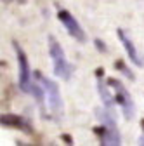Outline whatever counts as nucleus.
<instances>
[{
    "label": "nucleus",
    "mask_w": 144,
    "mask_h": 146,
    "mask_svg": "<svg viewBox=\"0 0 144 146\" xmlns=\"http://www.w3.org/2000/svg\"><path fill=\"white\" fill-rule=\"evenodd\" d=\"M4 2H16V4H21V5H23V4L28 2V0H4Z\"/></svg>",
    "instance_id": "nucleus-15"
},
{
    "label": "nucleus",
    "mask_w": 144,
    "mask_h": 146,
    "mask_svg": "<svg viewBox=\"0 0 144 146\" xmlns=\"http://www.w3.org/2000/svg\"><path fill=\"white\" fill-rule=\"evenodd\" d=\"M96 75H97V78H102V75H104V70H102V68H97V70H96Z\"/></svg>",
    "instance_id": "nucleus-14"
},
{
    "label": "nucleus",
    "mask_w": 144,
    "mask_h": 146,
    "mask_svg": "<svg viewBox=\"0 0 144 146\" xmlns=\"http://www.w3.org/2000/svg\"><path fill=\"white\" fill-rule=\"evenodd\" d=\"M108 84H104L102 82V78H99V82H97V90H99V94H101V99H102V103H104V106L106 108H115V103H116V99L108 92Z\"/></svg>",
    "instance_id": "nucleus-9"
},
{
    "label": "nucleus",
    "mask_w": 144,
    "mask_h": 146,
    "mask_svg": "<svg viewBox=\"0 0 144 146\" xmlns=\"http://www.w3.org/2000/svg\"><path fill=\"white\" fill-rule=\"evenodd\" d=\"M116 35H118V38H120V42L123 44V47H125V50H127V54H129V58H130V61L135 64V66H144V61L141 59V56H139V52H137V49L134 47V44H132V40L127 36V33H125L123 30H116Z\"/></svg>",
    "instance_id": "nucleus-8"
},
{
    "label": "nucleus",
    "mask_w": 144,
    "mask_h": 146,
    "mask_svg": "<svg viewBox=\"0 0 144 146\" xmlns=\"http://www.w3.org/2000/svg\"><path fill=\"white\" fill-rule=\"evenodd\" d=\"M94 45L99 49V52H106V50H108V49H106V45H104L99 38H94Z\"/></svg>",
    "instance_id": "nucleus-12"
},
{
    "label": "nucleus",
    "mask_w": 144,
    "mask_h": 146,
    "mask_svg": "<svg viewBox=\"0 0 144 146\" xmlns=\"http://www.w3.org/2000/svg\"><path fill=\"white\" fill-rule=\"evenodd\" d=\"M33 77L44 85L52 115H56L57 118H61V115H63V98H61V92H59V85L54 82V80L47 78L42 71H35V73H33Z\"/></svg>",
    "instance_id": "nucleus-2"
},
{
    "label": "nucleus",
    "mask_w": 144,
    "mask_h": 146,
    "mask_svg": "<svg viewBox=\"0 0 144 146\" xmlns=\"http://www.w3.org/2000/svg\"><path fill=\"white\" fill-rule=\"evenodd\" d=\"M115 68H116L118 71H122V73H123V75L127 77V78H132V80H134V73L129 70V66L125 64L122 59H116V61H115Z\"/></svg>",
    "instance_id": "nucleus-11"
},
{
    "label": "nucleus",
    "mask_w": 144,
    "mask_h": 146,
    "mask_svg": "<svg viewBox=\"0 0 144 146\" xmlns=\"http://www.w3.org/2000/svg\"><path fill=\"white\" fill-rule=\"evenodd\" d=\"M139 143H141V144H144V136H142V137L139 139Z\"/></svg>",
    "instance_id": "nucleus-17"
},
{
    "label": "nucleus",
    "mask_w": 144,
    "mask_h": 146,
    "mask_svg": "<svg viewBox=\"0 0 144 146\" xmlns=\"http://www.w3.org/2000/svg\"><path fill=\"white\" fill-rule=\"evenodd\" d=\"M141 127H142V131H144V118L141 120Z\"/></svg>",
    "instance_id": "nucleus-16"
},
{
    "label": "nucleus",
    "mask_w": 144,
    "mask_h": 146,
    "mask_svg": "<svg viewBox=\"0 0 144 146\" xmlns=\"http://www.w3.org/2000/svg\"><path fill=\"white\" fill-rule=\"evenodd\" d=\"M96 117L99 118L101 123H104L108 127V132L104 137H101V144H108V146H116L122 143V136L118 132V127H116V117L115 111L111 108H106L104 110H96Z\"/></svg>",
    "instance_id": "nucleus-3"
},
{
    "label": "nucleus",
    "mask_w": 144,
    "mask_h": 146,
    "mask_svg": "<svg viewBox=\"0 0 144 146\" xmlns=\"http://www.w3.org/2000/svg\"><path fill=\"white\" fill-rule=\"evenodd\" d=\"M31 92H33V96H35V99H37V103L40 104V106H44V101H45V89H44V85L42 84H33V89H31Z\"/></svg>",
    "instance_id": "nucleus-10"
},
{
    "label": "nucleus",
    "mask_w": 144,
    "mask_h": 146,
    "mask_svg": "<svg viewBox=\"0 0 144 146\" xmlns=\"http://www.w3.org/2000/svg\"><path fill=\"white\" fill-rule=\"evenodd\" d=\"M61 137H63V141H64L66 144H73V139H71V136H69V134H63Z\"/></svg>",
    "instance_id": "nucleus-13"
},
{
    "label": "nucleus",
    "mask_w": 144,
    "mask_h": 146,
    "mask_svg": "<svg viewBox=\"0 0 144 146\" xmlns=\"http://www.w3.org/2000/svg\"><path fill=\"white\" fill-rule=\"evenodd\" d=\"M4 127H11V129H17L23 132H31V125L28 123L26 118H23L21 115H14V113H4L0 118Z\"/></svg>",
    "instance_id": "nucleus-7"
},
{
    "label": "nucleus",
    "mask_w": 144,
    "mask_h": 146,
    "mask_svg": "<svg viewBox=\"0 0 144 146\" xmlns=\"http://www.w3.org/2000/svg\"><path fill=\"white\" fill-rule=\"evenodd\" d=\"M47 42H49L50 59L54 63V73H56L57 77H61L63 80H69L71 75H73V66L66 61V56H64V50H63L61 44L57 42L56 36H52V35L47 36Z\"/></svg>",
    "instance_id": "nucleus-1"
},
{
    "label": "nucleus",
    "mask_w": 144,
    "mask_h": 146,
    "mask_svg": "<svg viewBox=\"0 0 144 146\" xmlns=\"http://www.w3.org/2000/svg\"><path fill=\"white\" fill-rule=\"evenodd\" d=\"M106 84L110 85L111 89L116 90L115 99H116V103L122 106L123 117L127 118V120H132V118H134V113H135V104H134V101H132V96L129 94L127 87H125L120 80H116V78H108Z\"/></svg>",
    "instance_id": "nucleus-4"
},
{
    "label": "nucleus",
    "mask_w": 144,
    "mask_h": 146,
    "mask_svg": "<svg viewBox=\"0 0 144 146\" xmlns=\"http://www.w3.org/2000/svg\"><path fill=\"white\" fill-rule=\"evenodd\" d=\"M12 47L16 50L17 56V64H19V89L24 94H30L33 89V82H31V70H30V61L26 58L24 50L19 47L17 42H12Z\"/></svg>",
    "instance_id": "nucleus-5"
},
{
    "label": "nucleus",
    "mask_w": 144,
    "mask_h": 146,
    "mask_svg": "<svg viewBox=\"0 0 144 146\" xmlns=\"http://www.w3.org/2000/svg\"><path fill=\"white\" fill-rule=\"evenodd\" d=\"M57 17H59V21L64 25V28H66V31L73 36L75 40H78V42H87V33L83 31V28L78 25V21L73 17V14H71L69 11H66V9H61L59 12H57Z\"/></svg>",
    "instance_id": "nucleus-6"
}]
</instances>
